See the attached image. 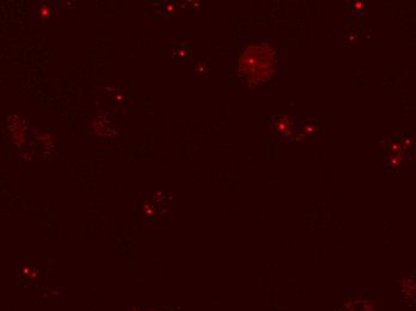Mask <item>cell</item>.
<instances>
[{"mask_svg":"<svg viewBox=\"0 0 416 311\" xmlns=\"http://www.w3.org/2000/svg\"><path fill=\"white\" fill-rule=\"evenodd\" d=\"M276 69V53L269 43H251L239 58L238 73L250 86L267 83Z\"/></svg>","mask_w":416,"mask_h":311,"instance_id":"obj_1","label":"cell"},{"mask_svg":"<svg viewBox=\"0 0 416 311\" xmlns=\"http://www.w3.org/2000/svg\"><path fill=\"white\" fill-rule=\"evenodd\" d=\"M341 311H375L374 306L370 301H364V299H352L345 304L344 309Z\"/></svg>","mask_w":416,"mask_h":311,"instance_id":"obj_2","label":"cell"},{"mask_svg":"<svg viewBox=\"0 0 416 311\" xmlns=\"http://www.w3.org/2000/svg\"><path fill=\"white\" fill-rule=\"evenodd\" d=\"M401 287H402V294L404 296V298L408 299V301H415L416 299V283L410 279V278H406V279L402 280V284H401Z\"/></svg>","mask_w":416,"mask_h":311,"instance_id":"obj_3","label":"cell"}]
</instances>
